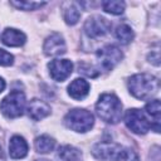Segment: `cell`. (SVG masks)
<instances>
[{
	"label": "cell",
	"instance_id": "1",
	"mask_svg": "<svg viewBox=\"0 0 161 161\" xmlns=\"http://www.w3.org/2000/svg\"><path fill=\"white\" fill-rule=\"evenodd\" d=\"M128 89L130 93L138 99H150L158 93L160 82L151 74L140 73L128 79Z\"/></svg>",
	"mask_w": 161,
	"mask_h": 161
},
{
	"label": "cell",
	"instance_id": "2",
	"mask_svg": "<svg viewBox=\"0 0 161 161\" xmlns=\"http://www.w3.org/2000/svg\"><path fill=\"white\" fill-rule=\"evenodd\" d=\"M96 112L102 121L114 125L118 121H121L122 103L114 94L104 93L99 97L96 104Z\"/></svg>",
	"mask_w": 161,
	"mask_h": 161
},
{
	"label": "cell",
	"instance_id": "3",
	"mask_svg": "<svg viewBox=\"0 0 161 161\" xmlns=\"http://www.w3.org/2000/svg\"><path fill=\"white\" fill-rule=\"evenodd\" d=\"M64 123L68 128L75 132H87L93 127L94 118L89 111L83 108H74L65 114Z\"/></svg>",
	"mask_w": 161,
	"mask_h": 161
},
{
	"label": "cell",
	"instance_id": "4",
	"mask_svg": "<svg viewBox=\"0 0 161 161\" xmlns=\"http://www.w3.org/2000/svg\"><path fill=\"white\" fill-rule=\"evenodd\" d=\"M24 108H25V96L20 91L10 92L0 102V111L8 118H16L21 116Z\"/></svg>",
	"mask_w": 161,
	"mask_h": 161
},
{
	"label": "cell",
	"instance_id": "5",
	"mask_svg": "<svg viewBox=\"0 0 161 161\" xmlns=\"http://www.w3.org/2000/svg\"><path fill=\"white\" fill-rule=\"evenodd\" d=\"M125 123L132 132L137 135H145L147 131H150V128H152L151 121H148L145 113L137 108H130L126 111Z\"/></svg>",
	"mask_w": 161,
	"mask_h": 161
},
{
	"label": "cell",
	"instance_id": "6",
	"mask_svg": "<svg viewBox=\"0 0 161 161\" xmlns=\"http://www.w3.org/2000/svg\"><path fill=\"white\" fill-rule=\"evenodd\" d=\"M123 146L114 142H99L92 148V153L101 161H119L123 156Z\"/></svg>",
	"mask_w": 161,
	"mask_h": 161
},
{
	"label": "cell",
	"instance_id": "7",
	"mask_svg": "<svg viewBox=\"0 0 161 161\" xmlns=\"http://www.w3.org/2000/svg\"><path fill=\"white\" fill-rule=\"evenodd\" d=\"M122 57H123L122 52L116 45H111L109 44V45H106V47L101 48L99 50H97L98 64L104 70L113 69L121 62Z\"/></svg>",
	"mask_w": 161,
	"mask_h": 161
},
{
	"label": "cell",
	"instance_id": "8",
	"mask_svg": "<svg viewBox=\"0 0 161 161\" xmlns=\"http://www.w3.org/2000/svg\"><path fill=\"white\" fill-rule=\"evenodd\" d=\"M111 26L112 24L107 19L99 15H94V16L88 18L87 21L84 23V31L89 38L96 39V38L106 35L111 30Z\"/></svg>",
	"mask_w": 161,
	"mask_h": 161
},
{
	"label": "cell",
	"instance_id": "9",
	"mask_svg": "<svg viewBox=\"0 0 161 161\" xmlns=\"http://www.w3.org/2000/svg\"><path fill=\"white\" fill-rule=\"evenodd\" d=\"M50 77L57 82L65 80L73 70V63L69 59H54L48 64Z\"/></svg>",
	"mask_w": 161,
	"mask_h": 161
},
{
	"label": "cell",
	"instance_id": "10",
	"mask_svg": "<svg viewBox=\"0 0 161 161\" xmlns=\"http://www.w3.org/2000/svg\"><path fill=\"white\" fill-rule=\"evenodd\" d=\"M65 42L63 39V36L58 33H53L50 34L43 45V50L47 55L49 57H58L65 53Z\"/></svg>",
	"mask_w": 161,
	"mask_h": 161
},
{
	"label": "cell",
	"instance_id": "11",
	"mask_svg": "<svg viewBox=\"0 0 161 161\" xmlns=\"http://www.w3.org/2000/svg\"><path fill=\"white\" fill-rule=\"evenodd\" d=\"M28 114L34 121H40L44 117L50 114V107L48 103H45L42 99L34 98L28 104Z\"/></svg>",
	"mask_w": 161,
	"mask_h": 161
},
{
	"label": "cell",
	"instance_id": "12",
	"mask_svg": "<svg viewBox=\"0 0 161 161\" xmlns=\"http://www.w3.org/2000/svg\"><path fill=\"white\" fill-rule=\"evenodd\" d=\"M1 42L8 47H20L26 42V36L18 29L6 28L1 34Z\"/></svg>",
	"mask_w": 161,
	"mask_h": 161
},
{
	"label": "cell",
	"instance_id": "13",
	"mask_svg": "<svg viewBox=\"0 0 161 161\" xmlns=\"http://www.w3.org/2000/svg\"><path fill=\"white\" fill-rule=\"evenodd\" d=\"M28 143L21 136H13L9 143V153L13 158H24L28 155Z\"/></svg>",
	"mask_w": 161,
	"mask_h": 161
},
{
	"label": "cell",
	"instance_id": "14",
	"mask_svg": "<svg viewBox=\"0 0 161 161\" xmlns=\"http://www.w3.org/2000/svg\"><path fill=\"white\" fill-rule=\"evenodd\" d=\"M68 93L74 99H83L89 93V83L83 78H75L68 86Z\"/></svg>",
	"mask_w": 161,
	"mask_h": 161
},
{
	"label": "cell",
	"instance_id": "15",
	"mask_svg": "<svg viewBox=\"0 0 161 161\" xmlns=\"http://www.w3.org/2000/svg\"><path fill=\"white\" fill-rule=\"evenodd\" d=\"M145 109H146V113L148 116H151L152 118V128L155 130V132H160V101L158 99H153L151 102H148L146 106H145Z\"/></svg>",
	"mask_w": 161,
	"mask_h": 161
},
{
	"label": "cell",
	"instance_id": "16",
	"mask_svg": "<svg viewBox=\"0 0 161 161\" xmlns=\"http://www.w3.org/2000/svg\"><path fill=\"white\" fill-rule=\"evenodd\" d=\"M35 150L39 153H49L50 151H53L54 146H55V141L53 137L48 136V135H42L39 137H36L35 142H34Z\"/></svg>",
	"mask_w": 161,
	"mask_h": 161
},
{
	"label": "cell",
	"instance_id": "17",
	"mask_svg": "<svg viewBox=\"0 0 161 161\" xmlns=\"http://www.w3.org/2000/svg\"><path fill=\"white\" fill-rule=\"evenodd\" d=\"M80 156H82L80 151L70 145L60 146L58 150V157L60 161H78Z\"/></svg>",
	"mask_w": 161,
	"mask_h": 161
},
{
	"label": "cell",
	"instance_id": "18",
	"mask_svg": "<svg viewBox=\"0 0 161 161\" xmlns=\"http://www.w3.org/2000/svg\"><path fill=\"white\" fill-rule=\"evenodd\" d=\"M67 6L64 8V20L68 25H74L78 23L79 18H80V11L78 9V6L74 3H68L65 4Z\"/></svg>",
	"mask_w": 161,
	"mask_h": 161
},
{
	"label": "cell",
	"instance_id": "19",
	"mask_svg": "<svg viewBox=\"0 0 161 161\" xmlns=\"http://www.w3.org/2000/svg\"><path fill=\"white\" fill-rule=\"evenodd\" d=\"M114 35H116V38L118 39V42L122 43V44H128V43H131L132 39H133V36H135L132 29H131L128 25H126V24L118 25L117 29H116V31H114Z\"/></svg>",
	"mask_w": 161,
	"mask_h": 161
},
{
	"label": "cell",
	"instance_id": "20",
	"mask_svg": "<svg viewBox=\"0 0 161 161\" xmlns=\"http://www.w3.org/2000/svg\"><path fill=\"white\" fill-rule=\"evenodd\" d=\"M102 8L106 13H109L113 15H119L125 10V3L117 1V0H107V1L102 3Z\"/></svg>",
	"mask_w": 161,
	"mask_h": 161
},
{
	"label": "cell",
	"instance_id": "21",
	"mask_svg": "<svg viewBox=\"0 0 161 161\" xmlns=\"http://www.w3.org/2000/svg\"><path fill=\"white\" fill-rule=\"evenodd\" d=\"M10 4L21 10H35L45 5V3H39V1H11Z\"/></svg>",
	"mask_w": 161,
	"mask_h": 161
},
{
	"label": "cell",
	"instance_id": "22",
	"mask_svg": "<svg viewBox=\"0 0 161 161\" xmlns=\"http://www.w3.org/2000/svg\"><path fill=\"white\" fill-rule=\"evenodd\" d=\"M13 62H14V57L9 52H6L4 49H0V65L9 67V65L13 64Z\"/></svg>",
	"mask_w": 161,
	"mask_h": 161
},
{
	"label": "cell",
	"instance_id": "23",
	"mask_svg": "<svg viewBox=\"0 0 161 161\" xmlns=\"http://www.w3.org/2000/svg\"><path fill=\"white\" fill-rule=\"evenodd\" d=\"M123 161H138V155L133 148H123V156H122Z\"/></svg>",
	"mask_w": 161,
	"mask_h": 161
},
{
	"label": "cell",
	"instance_id": "24",
	"mask_svg": "<svg viewBox=\"0 0 161 161\" xmlns=\"http://www.w3.org/2000/svg\"><path fill=\"white\" fill-rule=\"evenodd\" d=\"M148 60L151 63H153L155 65H158L160 64V53H158L157 49L153 50V52H151V54H148Z\"/></svg>",
	"mask_w": 161,
	"mask_h": 161
},
{
	"label": "cell",
	"instance_id": "25",
	"mask_svg": "<svg viewBox=\"0 0 161 161\" xmlns=\"http://www.w3.org/2000/svg\"><path fill=\"white\" fill-rule=\"evenodd\" d=\"M5 86H6V84H5V80H4V79L0 77V93H1V92L5 89Z\"/></svg>",
	"mask_w": 161,
	"mask_h": 161
},
{
	"label": "cell",
	"instance_id": "26",
	"mask_svg": "<svg viewBox=\"0 0 161 161\" xmlns=\"http://www.w3.org/2000/svg\"><path fill=\"white\" fill-rule=\"evenodd\" d=\"M0 161H6V160H5V156H4V152H3V150H1V147H0Z\"/></svg>",
	"mask_w": 161,
	"mask_h": 161
},
{
	"label": "cell",
	"instance_id": "27",
	"mask_svg": "<svg viewBox=\"0 0 161 161\" xmlns=\"http://www.w3.org/2000/svg\"><path fill=\"white\" fill-rule=\"evenodd\" d=\"M35 161H48V160H35Z\"/></svg>",
	"mask_w": 161,
	"mask_h": 161
}]
</instances>
